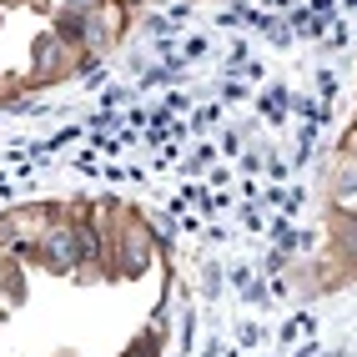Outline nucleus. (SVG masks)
Returning a JSON list of instances; mask_svg holds the SVG:
<instances>
[{"mask_svg": "<svg viewBox=\"0 0 357 357\" xmlns=\"http://www.w3.org/2000/svg\"><path fill=\"white\" fill-rule=\"evenodd\" d=\"M342 151H347V156H357V126L347 131V141H342Z\"/></svg>", "mask_w": 357, "mask_h": 357, "instance_id": "obj_3", "label": "nucleus"}, {"mask_svg": "<svg viewBox=\"0 0 357 357\" xmlns=\"http://www.w3.org/2000/svg\"><path fill=\"white\" fill-rule=\"evenodd\" d=\"M327 192L332 202H342V206H357V156H337L332 161V172H327Z\"/></svg>", "mask_w": 357, "mask_h": 357, "instance_id": "obj_1", "label": "nucleus"}, {"mask_svg": "<svg viewBox=\"0 0 357 357\" xmlns=\"http://www.w3.org/2000/svg\"><path fill=\"white\" fill-rule=\"evenodd\" d=\"M332 236H337V247L357 261V211H352V206L332 211Z\"/></svg>", "mask_w": 357, "mask_h": 357, "instance_id": "obj_2", "label": "nucleus"}]
</instances>
